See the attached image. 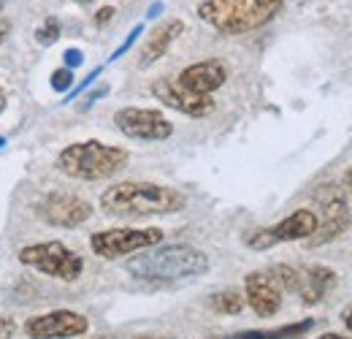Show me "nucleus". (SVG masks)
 Returning <instances> with one entry per match:
<instances>
[{
  "instance_id": "nucleus-1",
  "label": "nucleus",
  "mask_w": 352,
  "mask_h": 339,
  "mask_svg": "<svg viewBox=\"0 0 352 339\" xmlns=\"http://www.w3.org/2000/svg\"><path fill=\"white\" fill-rule=\"evenodd\" d=\"M100 207L114 217H149V214H174L187 207V196L176 187L157 182H120L103 190Z\"/></svg>"
},
{
  "instance_id": "nucleus-2",
  "label": "nucleus",
  "mask_w": 352,
  "mask_h": 339,
  "mask_svg": "<svg viewBox=\"0 0 352 339\" xmlns=\"http://www.w3.org/2000/svg\"><path fill=\"white\" fill-rule=\"evenodd\" d=\"M128 271L138 280L149 282H171V280H184V277H198L209 271V258L198 247L190 245H152L146 250H138L128 260Z\"/></svg>"
},
{
  "instance_id": "nucleus-3",
  "label": "nucleus",
  "mask_w": 352,
  "mask_h": 339,
  "mask_svg": "<svg viewBox=\"0 0 352 339\" xmlns=\"http://www.w3.org/2000/svg\"><path fill=\"white\" fill-rule=\"evenodd\" d=\"M131 155L128 150H120V147H109L103 141H79V144H71L65 147L60 155H57V171H63L65 176L71 179H82V182H103V179H111L117 176L120 171L128 166Z\"/></svg>"
},
{
  "instance_id": "nucleus-4",
  "label": "nucleus",
  "mask_w": 352,
  "mask_h": 339,
  "mask_svg": "<svg viewBox=\"0 0 352 339\" xmlns=\"http://www.w3.org/2000/svg\"><path fill=\"white\" fill-rule=\"evenodd\" d=\"M285 0H204L198 17L225 36H244L268 25Z\"/></svg>"
},
{
  "instance_id": "nucleus-5",
  "label": "nucleus",
  "mask_w": 352,
  "mask_h": 339,
  "mask_svg": "<svg viewBox=\"0 0 352 339\" xmlns=\"http://www.w3.org/2000/svg\"><path fill=\"white\" fill-rule=\"evenodd\" d=\"M19 263L46 274V277H54L60 282H76L85 271V260L82 255L68 250L63 242H38V245H28L19 250Z\"/></svg>"
},
{
  "instance_id": "nucleus-6",
  "label": "nucleus",
  "mask_w": 352,
  "mask_h": 339,
  "mask_svg": "<svg viewBox=\"0 0 352 339\" xmlns=\"http://www.w3.org/2000/svg\"><path fill=\"white\" fill-rule=\"evenodd\" d=\"M163 242V231L160 228H106L89 236V247L98 258L106 260H117L138 250H146L152 245Z\"/></svg>"
},
{
  "instance_id": "nucleus-7",
  "label": "nucleus",
  "mask_w": 352,
  "mask_h": 339,
  "mask_svg": "<svg viewBox=\"0 0 352 339\" xmlns=\"http://www.w3.org/2000/svg\"><path fill=\"white\" fill-rule=\"evenodd\" d=\"M320 217L311 209H296L293 214H287L285 220H279L276 225H268L255 231L252 236H247V245L252 250H268L279 242H298V239H309L317 231Z\"/></svg>"
},
{
  "instance_id": "nucleus-8",
  "label": "nucleus",
  "mask_w": 352,
  "mask_h": 339,
  "mask_svg": "<svg viewBox=\"0 0 352 339\" xmlns=\"http://www.w3.org/2000/svg\"><path fill=\"white\" fill-rule=\"evenodd\" d=\"M114 125L120 127L128 138H135V141H166L174 133L171 120H166L163 112H157V109H138V106L120 109L114 114Z\"/></svg>"
},
{
  "instance_id": "nucleus-9",
  "label": "nucleus",
  "mask_w": 352,
  "mask_h": 339,
  "mask_svg": "<svg viewBox=\"0 0 352 339\" xmlns=\"http://www.w3.org/2000/svg\"><path fill=\"white\" fill-rule=\"evenodd\" d=\"M317 201H322V214H325V220L317 223V231L309 236V245H311V247L336 239V236L344 234L347 225H350L347 196L342 193L339 185H322V190H317Z\"/></svg>"
},
{
  "instance_id": "nucleus-10",
  "label": "nucleus",
  "mask_w": 352,
  "mask_h": 339,
  "mask_svg": "<svg viewBox=\"0 0 352 339\" xmlns=\"http://www.w3.org/2000/svg\"><path fill=\"white\" fill-rule=\"evenodd\" d=\"M152 95L163 106H168L174 112H182L187 117H195V120L209 117L214 112V98L212 95L192 92V90L179 85L176 79H157V82H152Z\"/></svg>"
},
{
  "instance_id": "nucleus-11",
  "label": "nucleus",
  "mask_w": 352,
  "mask_h": 339,
  "mask_svg": "<svg viewBox=\"0 0 352 339\" xmlns=\"http://www.w3.org/2000/svg\"><path fill=\"white\" fill-rule=\"evenodd\" d=\"M89 331V320L82 312L74 309H54L38 318H30L25 323V334L28 337H85Z\"/></svg>"
},
{
  "instance_id": "nucleus-12",
  "label": "nucleus",
  "mask_w": 352,
  "mask_h": 339,
  "mask_svg": "<svg viewBox=\"0 0 352 339\" xmlns=\"http://www.w3.org/2000/svg\"><path fill=\"white\" fill-rule=\"evenodd\" d=\"M38 209H41L44 223L54 225V228H76L92 217V204L79 198V196H71V193L46 196Z\"/></svg>"
},
{
  "instance_id": "nucleus-13",
  "label": "nucleus",
  "mask_w": 352,
  "mask_h": 339,
  "mask_svg": "<svg viewBox=\"0 0 352 339\" xmlns=\"http://www.w3.org/2000/svg\"><path fill=\"white\" fill-rule=\"evenodd\" d=\"M244 301L252 307L255 315L271 318L282 307V288L268 271H250L244 280Z\"/></svg>"
},
{
  "instance_id": "nucleus-14",
  "label": "nucleus",
  "mask_w": 352,
  "mask_h": 339,
  "mask_svg": "<svg viewBox=\"0 0 352 339\" xmlns=\"http://www.w3.org/2000/svg\"><path fill=\"white\" fill-rule=\"evenodd\" d=\"M182 87L192 90V92H201V95H212L214 90H220L228 82V68L222 60H201V63H192L187 65L179 79Z\"/></svg>"
},
{
  "instance_id": "nucleus-15",
  "label": "nucleus",
  "mask_w": 352,
  "mask_h": 339,
  "mask_svg": "<svg viewBox=\"0 0 352 339\" xmlns=\"http://www.w3.org/2000/svg\"><path fill=\"white\" fill-rule=\"evenodd\" d=\"M336 285V271L328 266H307L298 269V291L304 304H317L328 296Z\"/></svg>"
},
{
  "instance_id": "nucleus-16",
  "label": "nucleus",
  "mask_w": 352,
  "mask_h": 339,
  "mask_svg": "<svg viewBox=\"0 0 352 339\" xmlns=\"http://www.w3.org/2000/svg\"><path fill=\"white\" fill-rule=\"evenodd\" d=\"M179 33H184V22H182V19H168V22H163L160 28H155V30L149 33L146 43H144V49H141L138 65H141V68H149L152 63H157V60L168 52V46L179 39Z\"/></svg>"
},
{
  "instance_id": "nucleus-17",
  "label": "nucleus",
  "mask_w": 352,
  "mask_h": 339,
  "mask_svg": "<svg viewBox=\"0 0 352 339\" xmlns=\"http://www.w3.org/2000/svg\"><path fill=\"white\" fill-rule=\"evenodd\" d=\"M244 294H239V291H233V288H228V291H220V294H214V296L209 298V307L217 312V315H239L241 309H244Z\"/></svg>"
},
{
  "instance_id": "nucleus-18",
  "label": "nucleus",
  "mask_w": 352,
  "mask_h": 339,
  "mask_svg": "<svg viewBox=\"0 0 352 339\" xmlns=\"http://www.w3.org/2000/svg\"><path fill=\"white\" fill-rule=\"evenodd\" d=\"M271 274H274V280L279 282L282 291H290V294L298 291V269H293L287 263H279V266L271 269Z\"/></svg>"
},
{
  "instance_id": "nucleus-19",
  "label": "nucleus",
  "mask_w": 352,
  "mask_h": 339,
  "mask_svg": "<svg viewBox=\"0 0 352 339\" xmlns=\"http://www.w3.org/2000/svg\"><path fill=\"white\" fill-rule=\"evenodd\" d=\"M57 39H60V22L54 17H46L44 25L36 30V41L41 43V46H52Z\"/></svg>"
},
{
  "instance_id": "nucleus-20",
  "label": "nucleus",
  "mask_w": 352,
  "mask_h": 339,
  "mask_svg": "<svg viewBox=\"0 0 352 339\" xmlns=\"http://www.w3.org/2000/svg\"><path fill=\"white\" fill-rule=\"evenodd\" d=\"M52 87L57 90V92H65V90H71L74 87V68H57L54 74H52Z\"/></svg>"
},
{
  "instance_id": "nucleus-21",
  "label": "nucleus",
  "mask_w": 352,
  "mask_h": 339,
  "mask_svg": "<svg viewBox=\"0 0 352 339\" xmlns=\"http://www.w3.org/2000/svg\"><path fill=\"white\" fill-rule=\"evenodd\" d=\"M141 30H144V28H141V25H135V28H133V30H131V36H128V39L122 41V46H120V49H117V52L111 54V60H117V57H122V54H125V52L131 49L133 43H135V39L141 36Z\"/></svg>"
},
{
  "instance_id": "nucleus-22",
  "label": "nucleus",
  "mask_w": 352,
  "mask_h": 339,
  "mask_svg": "<svg viewBox=\"0 0 352 339\" xmlns=\"http://www.w3.org/2000/svg\"><path fill=\"white\" fill-rule=\"evenodd\" d=\"M111 19H114V6H103V8L95 14V19H92V22H95L98 28H103V25H106V22H111Z\"/></svg>"
},
{
  "instance_id": "nucleus-23",
  "label": "nucleus",
  "mask_w": 352,
  "mask_h": 339,
  "mask_svg": "<svg viewBox=\"0 0 352 339\" xmlns=\"http://www.w3.org/2000/svg\"><path fill=\"white\" fill-rule=\"evenodd\" d=\"M82 63H85V54H82L79 49H68V52H65V65H68V68H79Z\"/></svg>"
},
{
  "instance_id": "nucleus-24",
  "label": "nucleus",
  "mask_w": 352,
  "mask_h": 339,
  "mask_svg": "<svg viewBox=\"0 0 352 339\" xmlns=\"http://www.w3.org/2000/svg\"><path fill=\"white\" fill-rule=\"evenodd\" d=\"M16 331V323H14V318H8V315H0V337H11Z\"/></svg>"
},
{
  "instance_id": "nucleus-25",
  "label": "nucleus",
  "mask_w": 352,
  "mask_h": 339,
  "mask_svg": "<svg viewBox=\"0 0 352 339\" xmlns=\"http://www.w3.org/2000/svg\"><path fill=\"white\" fill-rule=\"evenodd\" d=\"M98 76H100V68H95V71H92V74H89L87 79H85V82H82V85L76 87V90H74V95H71V98H76V95H79V92H85V87L87 85H92V82H95V79H98Z\"/></svg>"
},
{
  "instance_id": "nucleus-26",
  "label": "nucleus",
  "mask_w": 352,
  "mask_h": 339,
  "mask_svg": "<svg viewBox=\"0 0 352 339\" xmlns=\"http://www.w3.org/2000/svg\"><path fill=\"white\" fill-rule=\"evenodd\" d=\"M342 320H344V326H347V329L352 331V304L347 307V309H344V312H342Z\"/></svg>"
},
{
  "instance_id": "nucleus-27",
  "label": "nucleus",
  "mask_w": 352,
  "mask_h": 339,
  "mask_svg": "<svg viewBox=\"0 0 352 339\" xmlns=\"http://www.w3.org/2000/svg\"><path fill=\"white\" fill-rule=\"evenodd\" d=\"M6 36H8V22H6V19H0V43L6 41Z\"/></svg>"
},
{
  "instance_id": "nucleus-28",
  "label": "nucleus",
  "mask_w": 352,
  "mask_h": 339,
  "mask_svg": "<svg viewBox=\"0 0 352 339\" xmlns=\"http://www.w3.org/2000/svg\"><path fill=\"white\" fill-rule=\"evenodd\" d=\"M344 182H347V190H350V196H352V166L347 169V174H344Z\"/></svg>"
},
{
  "instance_id": "nucleus-29",
  "label": "nucleus",
  "mask_w": 352,
  "mask_h": 339,
  "mask_svg": "<svg viewBox=\"0 0 352 339\" xmlns=\"http://www.w3.org/2000/svg\"><path fill=\"white\" fill-rule=\"evenodd\" d=\"M160 8H163V3H155V6L149 8V17H157V14H160Z\"/></svg>"
},
{
  "instance_id": "nucleus-30",
  "label": "nucleus",
  "mask_w": 352,
  "mask_h": 339,
  "mask_svg": "<svg viewBox=\"0 0 352 339\" xmlns=\"http://www.w3.org/2000/svg\"><path fill=\"white\" fill-rule=\"evenodd\" d=\"M6 103H8V101H6V92H3V90H0V114H3V112H6Z\"/></svg>"
},
{
  "instance_id": "nucleus-31",
  "label": "nucleus",
  "mask_w": 352,
  "mask_h": 339,
  "mask_svg": "<svg viewBox=\"0 0 352 339\" xmlns=\"http://www.w3.org/2000/svg\"><path fill=\"white\" fill-rule=\"evenodd\" d=\"M3 144H6V138H3V136H0V147H3Z\"/></svg>"
},
{
  "instance_id": "nucleus-32",
  "label": "nucleus",
  "mask_w": 352,
  "mask_h": 339,
  "mask_svg": "<svg viewBox=\"0 0 352 339\" xmlns=\"http://www.w3.org/2000/svg\"><path fill=\"white\" fill-rule=\"evenodd\" d=\"M79 3H95V0H79Z\"/></svg>"
},
{
  "instance_id": "nucleus-33",
  "label": "nucleus",
  "mask_w": 352,
  "mask_h": 339,
  "mask_svg": "<svg viewBox=\"0 0 352 339\" xmlns=\"http://www.w3.org/2000/svg\"><path fill=\"white\" fill-rule=\"evenodd\" d=\"M0 11H3V0H0Z\"/></svg>"
}]
</instances>
